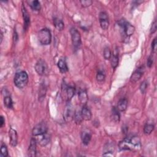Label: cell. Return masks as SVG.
Returning <instances> with one entry per match:
<instances>
[{
  "label": "cell",
  "mask_w": 157,
  "mask_h": 157,
  "mask_svg": "<svg viewBox=\"0 0 157 157\" xmlns=\"http://www.w3.org/2000/svg\"><path fill=\"white\" fill-rule=\"evenodd\" d=\"M64 89L66 93V95H67V99L69 101L71 100L72 97L74 96L75 94V88L72 86H67V85H65L64 86Z\"/></svg>",
  "instance_id": "cell-22"
},
{
  "label": "cell",
  "mask_w": 157,
  "mask_h": 157,
  "mask_svg": "<svg viewBox=\"0 0 157 157\" xmlns=\"http://www.w3.org/2000/svg\"><path fill=\"white\" fill-rule=\"evenodd\" d=\"M155 126L151 123H147L144 127V132L146 135L150 134L154 130Z\"/></svg>",
  "instance_id": "cell-23"
},
{
  "label": "cell",
  "mask_w": 157,
  "mask_h": 157,
  "mask_svg": "<svg viewBox=\"0 0 157 157\" xmlns=\"http://www.w3.org/2000/svg\"><path fill=\"white\" fill-rule=\"evenodd\" d=\"M48 131V126L46 123L45 122H40L36 124L33 129L32 134L34 136H38L42 135Z\"/></svg>",
  "instance_id": "cell-5"
},
{
  "label": "cell",
  "mask_w": 157,
  "mask_h": 157,
  "mask_svg": "<svg viewBox=\"0 0 157 157\" xmlns=\"http://www.w3.org/2000/svg\"><path fill=\"white\" fill-rule=\"evenodd\" d=\"M103 55L105 59H109L110 58L112 54H111V51L109 47H107L104 49Z\"/></svg>",
  "instance_id": "cell-31"
},
{
  "label": "cell",
  "mask_w": 157,
  "mask_h": 157,
  "mask_svg": "<svg viewBox=\"0 0 157 157\" xmlns=\"http://www.w3.org/2000/svg\"><path fill=\"white\" fill-rule=\"evenodd\" d=\"M81 139L83 144L85 145H87L91 140V134L88 131H83L81 133Z\"/></svg>",
  "instance_id": "cell-18"
},
{
  "label": "cell",
  "mask_w": 157,
  "mask_h": 157,
  "mask_svg": "<svg viewBox=\"0 0 157 157\" xmlns=\"http://www.w3.org/2000/svg\"><path fill=\"white\" fill-rule=\"evenodd\" d=\"M13 82L18 88H23L26 86L28 82V75L25 71H20L15 74Z\"/></svg>",
  "instance_id": "cell-1"
},
{
  "label": "cell",
  "mask_w": 157,
  "mask_h": 157,
  "mask_svg": "<svg viewBox=\"0 0 157 157\" xmlns=\"http://www.w3.org/2000/svg\"><path fill=\"white\" fill-rule=\"evenodd\" d=\"M74 111L73 109V107L70 102H68L64 109V119L66 122H70L73 120L74 115Z\"/></svg>",
  "instance_id": "cell-6"
},
{
  "label": "cell",
  "mask_w": 157,
  "mask_h": 157,
  "mask_svg": "<svg viewBox=\"0 0 157 157\" xmlns=\"http://www.w3.org/2000/svg\"><path fill=\"white\" fill-rule=\"evenodd\" d=\"M126 139H127V140L131 144V145L132 147L133 148H137V147L140 146V138L138 136H132L131 137H127Z\"/></svg>",
  "instance_id": "cell-14"
},
{
  "label": "cell",
  "mask_w": 157,
  "mask_h": 157,
  "mask_svg": "<svg viewBox=\"0 0 157 157\" xmlns=\"http://www.w3.org/2000/svg\"><path fill=\"white\" fill-rule=\"evenodd\" d=\"M10 143L12 147H15L18 143V135L17 131L13 128L9 129Z\"/></svg>",
  "instance_id": "cell-11"
},
{
  "label": "cell",
  "mask_w": 157,
  "mask_h": 157,
  "mask_svg": "<svg viewBox=\"0 0 157 157\" xmlns=\"http://www.w3.org/2000/svg\"><path fill=\"white\" fill-rule=\"evenodd\" d=\"M156 29H157V25H156V21L155 20L153 23H152V25H151V28H150V33L151 34H153L156 32Z\"/></svg>",
  "instance_id": "cell-34"
},
{
  "label": "cell",
  "mask_w": 157,
  "mask_h": 157,
  "mask_svg": "<svg viewBox=\"0 0 157 157\" xmlns=\"http://www.w3.org/2000/svg\"><path fill=\"white\" fill-rule=\"evenodd\" d=\"M21 12L23 14V23H24V30H27L30 24V17L26 10V7L23 5L21 7Z\"/></svg>",
  "instance_id": "cell-10"
},
{
  "label": "cell",
  "mask_w": 157,
  "mask_h": 157,
  "mask_svg": "<svg viewBox=\"0 0 157 157\" xmlns=\"http://www.w3.org/2000/svg\"><path fill=\"white\" fill-rule=\"evenodd\" d=\"M8 156V150L7 146L2 144L1 147V157H6Z\"/></svg>",
  "instance_id": "cell-30"
},
{
  "label": "cell",
  "mask_w": 157,
  "mask_h": 157,
  "mask_svg": "<svg viewBox=\"0 0 157 157\" xmlns=\"http://www.w3.org/2000/svg\"><path fill=\"white\" fill-rule=\"evenodd\" d=\"M36 139L32 138L30 142V145L28 148V156H35L36 155Z\"/></svg>",
  "instance_id": "cell-12"
},
{
  "label": "cell",
  "mask_w": 157,
  "mask_h": 157,
  "mask_svg": "<svg viewBox=\"0 0 157 157\" xmlns=\"http://www.w3.org/2000/svg\"><path fill=\"white\" fill-rule=\"evenodd\" d=\"M144 72V67L143 66L138 67L131 75L130 77V80L132 83H135L140 80L142 77Z\"/></svg>",
  "instance_id": "cell-9"
},
{
  "label": "cell",
  "mask_w": 157,
  "mask_h": 157,
  "mask_svg": "<svg viewBox=\"0 0 157 157\" xmlns=\"http://www.w3.org/2000/svg\"><path fill=\"white\" fill-rule=\"evenodd\" d=\"M38 136H40V137H39L37 140H36V141L39 142L41 146H45L50 142V136L47 134V132Z\"/></svg>",
  "instance_id": "cell-19"
},
{
  "label": "cell",
  "mask_w": 157,
  "mask_h": 157,
  "mask_svg": "<svg viewBox=\"0 0 157 157\" xmlns=\"http://www.w3.org/2000/svg\"><path fill=\"white\" fill-rule=\"evenodd\" d=\"M105 75L104 72L102 71H99L96 75V79L98 82H102L105 80Z\"/></svg>",
  "instance_id": "cell-29"
},
{
  "label": "cell",
  "mask_w": 157,
  "mask_h": 157,
  "mask_svg": "<svg viewBox=\"0 0 157 157\" xmlns=\"http://www.w3.org/2000/svg\"><path fill=\"white\" fill-rule=\"evenodd\" d=\"M72 43L74 49L77 50L81 45V36L79 31L75 28H71L70 29Z\"/></svg>",
  "instance_id": "cell-3"
},
{
  "label": "cell",
  "mask_w": 157,
  "mask_h": 157,
  "mask_svg": "<svg viewBox=\"0 0 157 157\" xmlns=\"http://www.w3.org/2000/svg\"><path fill=\"white\" fill-rule=\"evenodd\" d=\"M147 87H148V82L147 80H144L140 83L139 86V90L142 94H144L147 91Z\"/></svg>",
  "instance_id": "cell-28"
},
{
  "label": "cell",
  "mask_w": 157,
  "mask_h": 157,
  "mask_svg": "<svg viewBox=\"0 0 157 157\" xmlns=\"http://www.w3.org/2000/svg\"><path fill=\"white\" fill-rule=\"evenodd\" d=\"M30 7L34 10L38 11L40 9V3L37 0H34L30 2Z\"/></svg>",
  "instance_id": "cell-27"
},
{
  "label": "cell",
  "mask_w": 157,
  "mask_h": 157,
  "mask_svg": "<svg viewBox=\"0 0 157 157\" xmlns=\"http://www.w3.org/2000/svg\"><path fill=\"white\" fill-rule=\"evenodd\" d=\"M147 66L150 67L153 64V58L151 56H150L147 59Z\"/></svg>",
  "instance_id": "cell-35"
},
{
  "label": "cell",
  "mask_w": 157,
  "mask_h": 157,
  "mask_svg": "<svg viewBox=\"0 0 157 157\" xmlns=\"http://www.w3.org/2000/svg\"><path fill=\"white\" fill-rule=\"evenodd\" d=\"M53 24L55 28L58 30V31H61L63 29L64 27V25L63 21L58 18H55L53 19Z\"/></svg>",
  "instance_id": "cell-24"
},
{
  "label": "cell",
  "mask_w": 157,
  "mask_h": 157,
  "mask_svg": "<svg viewBox=\"0 0 157 157\" xmlns=\"http://www.w3.org/2000/svg\"><path fill=\"white\" fill-rule=\"evenodd\" d=\"M4 123H5V120H4V117H3V116L1 115L0 117V127L2 128L4 126Z\"/></svg>",
  "instance_id": "cell-36"
},
{
  "label": "cell",
  "mask_w": 157,
  "mask_h": 157,
  "mask_svg": "<svg viewBox=\"0 0 157 157\" xmlns=\"http://www.w3.org/2000/svg\"><path fill=\"white\" fill-rule=\"evenodd\" d=\"M112 116L113 120L115 122H118L120 121V113H119V110L117 109V108H116L115 107H112Z\"/></svg>",
  "instance_id": "cell-25"
},
{
  "label": "cell",
  "mask_w": 157,
  "mask_h": 157,
  "mask_svg": "<svg viewBox=\"0 0 157 157\" xmlns=\"http://www.w3.org/2000/svg\"><path fill=\"white\" fill-rule=\"evenodd\" d=\"M37 38L42 45H47L50 44L52 41V34L48 28H43L39 31L37 34Z\"/></svg>",
  "instance_id": "cell-2"
},
{
  "label": "cell",
  "mask_w": 157,
  "mask_h": 157,
  "mask_svg": "<svg viewBox=\"0 0 157 157\" xmlns=\"http://www.w3.org/2000/svg\"><path fill=\"white\" fill-rule=\"evenodd\" d=\"M118 23L119 25H120L122 27L124 34L127 36H130L132 34H133L135 31V28L134 26H132L129 22H127L124 20H121L118 22Z\"/></svg>",
  "instance_id": "cell-7"
},
{
  "label": "cell",
  "mask_w": 157,
  "mask_h": 157,
  "mask_svg": "<svg viewBox=\"0 0 157 157\" xmlns=\"http://www.w3.org/2000/svg\"><path fill=\"white\" fill-rule=\"evenodd\" d=\"M81 113H82L83 120L88 121L91 119V117H92L91 112L90 109H88V107H87L85 105L82 107V109L81 110Z\"/></svg>",
  "instance_id": "cell-16"
},
{
  "label": "cell",
  "mask_w": 157,
  "mask_h": 157,
  "mask_svg": "<svg viewBox=\"0 0 157 157\" xmlns=\"http://www.w3.org/2000/svg\"><path fill=\"white\" fill-rule=\"evenodd\" d=\"M78 99L80 102L83 105H85L88 101V94L85 90H80L78 93Z\"/></svg>",
  "instance_id": "cell-15"
},
{
  "label": "cell",
  "mask_w": 157,
  "mask_h": 157,
  "mask_svg": "<svg viewBox=\"0 0 157 157\" xmlns=\"http://www.w3.org/2000/svg\"><path fill=\"white\" fill-rule=\"evenodd\" d=\"M58 67L60 71L62 73H65L68 71V67L67 65V63L66 62V60L63 58L59 59L57 63Z\"/></svg>",
  "instance_id": "cell-21"
},
{
  "label": "cell",
  "mask_w": 157,
  "mask_h": 157,
  "mask_svg": "<svg viewBox=\"0 0 157 157\" xmlns=\"http://www.w3.org/2000/svg\"><path fill=\"white\" fill-rule=\"evenodd\" d=\"M80 2L81 3L82 6L83 7H86L91 6L93 3V1L91 0H82V1H80Z\"/></svg>",
  "instance_id": "cell-32"
},
{
  "label": "cell",
  "mask_w": 157,
  "mask_h": 157,
  "mask_svg": "<svg viewBox=\"0 0 157 157\" xmlns=\"http://www.w3.org/2000/svg\"><path fill=\"white\" fill-rule=\"evenodd\" d=\"M99 21L101 28L104 30H106L109 28V17L105 12H101L99 15Z\"/></svg>",
  "instance_id": "cell-8"
},
{
  "label": "cell",
  "mask_w": 157,
  "mask_h": 157,
  "mask_svg": "<svg viewBox=\"0 0 157 157\" xmlns=\"http://www.w3.org/2000/svg\"><path fill=\"white\" fill-rule=\"evenodd\" d=\"M35 71L40 75H44L48 72V66L46 62L42 59H39L36 63Z\"/></svg>",
  "instance_id": "cell-4"
},
{
  "label": "cell",
  "mask_w": 157,
  "mask_h": 157,
  "mask_svg": "<svg viewBox=\"0 0 157 157\" xmlns=\"http://www.w3.org/2000/svg\"><path fill=\"white\" fill-rule=\"evenodd\" d=\"M128 106V100L126 98L120 99L117 104V109L120 112H123L126 110Z\"/></svg>",
  "instance_id": "cell-20"
},
{
  "label": "cell",
  "mask_w": 157,
  "mask_h": 157,
  "mask_svg": "<svg viewBox=\"0 0 157 157\" xmlns=\"http://www.w3.org/2000/svg\"><path fill=\"white\" fill-rule=\"evenodd\" d=\"M7 91H5V96L4 98V104L5 106L8 109L13 108V101L10 97V95Z\"/></svg>",
  "instance_id": "cell-17"
},
{
  "label": "cell",
  "mask_w": 157,
  "mask_h": 157,
  "mask_svg": "<svg viewBox=\"0 0 157 157\" xmlns=\"http://www.w3.org/2000/svg\"><path fill=\"white\" fill-rule=\"evenodd\" d=\"M156 45H157V41H156V38H154L153 40L151 42V50L152 52L155 53L156 52Z\"/></svg>",
  "instance_id": "cell-33"
},
{
  "label": "cell",
  "mask_w": 157,
  "mask_h": 157,
  "mask_svg": "<svg viewBox=\"0 0 157 157\" xmlns=\"http://www.w3.org/2000/svg\"><path fill=\"white\" fill-rule=\"evenodd\" d=\"M119 56H118V50L117 48H116L113 54L111 55L110 57V63H111V66L112 67L115 69L117 67L118 64V61H119Z\"/></svg>",
  "instance_id": "cell-13"
},
{
  "label": "cell",
  "mask_w": 157,
  "mask_h": 157,
  "mask_svg": "<svg viewBox=\"0 0 157 157\" xmlns=\"http://www.w3.org/2000/svg\"><path fill=\"white\" fill-rule=\"evenodd\" d=\"M73 119L74 120V121L76 123H77V124L81 123V122L83 120V119L82 118V113H81V111H79V110L75 111L74 112V115Z\"/></svg>",
  "instance_id": "cell-26"
}]
</instances>
